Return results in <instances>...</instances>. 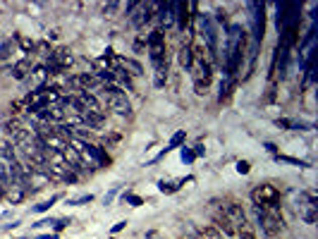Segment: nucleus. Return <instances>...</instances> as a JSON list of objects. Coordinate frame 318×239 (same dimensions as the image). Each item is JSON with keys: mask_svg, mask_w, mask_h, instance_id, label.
<instances>
[{"mask_svg": "<svg viewBox=\"0 0 318 239\" xmlns=\"http://www.w3.org/2000/svg\"><path fill=\"white\" fill-rule=\"evenodd\" d=\"M244 41H246V31L239 24H230L227 27V46H225V72L227 79L239 70L242 57H244Z\"/></svg>", "mask_w": 318, "mask_h": 239, "instance_id": "1", "label": "nucleus"}, {"mask_svg": "<svg viewBox=\"0 0 318 239\" xmlns=\"http://www.w3.org/2000/svg\"><path fill=\"white\" fill-rule=\"evenodd\" d=\"M251 201L256 208H263V211H278L282 201V194L275 184H258L254 192H251Z\"/></svg>", "mask_w": 318, "mask_h": 239, "instance_id": "2", "label": "nucleus"}, {"mask_svg": "<svg viewBox=\"0 0 318 239\" xmlns=\"http://www.w3.org/2000/svg\"><path fill=\"white\" fill-rule=\"evenodd\" d=\"M103 93H105V101H108V108L120 117H129L132 115V103H129L127 93L122 91L120 86H103Z\"/></svg>", "mask_w": 318, "mask_h": 239, "instance_id": "3", "label": "nucleus"}, {"mask_svg": "<svg viewBox=\"0 0 318 239\" xmlns=\"http://www.w3.org/2000/svg\"><path fill=\"white\" fill-rule=\"evenodd\" d=\"M254 211L266 237H278L285 230V220H282V215L278 211H263V208H256V206H254Z\"/></svg>", "mask_w": 318, "mask_h": 239, "instance_id": "4", "label": "nucleus"}, {"mask_svg": "<svg viewBox=\"0 0 318 239\" xmlns=\"http://www.w3.org/2000/svg\"><path fill=\"white\" fill-rule=\"evenodd\" d=\"M299 199H301V201H297V215H299L306 225H313L316 218H318V215H316V211H318L316 194H313V192H304Z\"/></svg>", "mask_w": 318, "mask_h": 239, "instance_id": "5", "label": "nucleus"}, {"mask_svg": "<svg viewBox=\"0 0 318 239\" xmlns=\"http://www.w3.org/2000/svg\"><path fill=\"white\" fill-rule=\"evenodd\" d=\"M199 29L201 34H203V38H206V53H208L210 57H216V53H218V38H216V27H213V22H210V17L206 15V12H199Z\"/></svg>", "mask_w": 318, "mask_h": 239, "instance_id": "6", "label": "nucleus"}, {"mask_svg": "<svg viewBox=\"0 0 318 239\" xmlns=\"http://www.w3.org/2000/svg\"><path fill=\"white\" fill-rule=\"evenodd\" d=\"M249 10H251V22H254V46H258L261 38H263V27H266L263 3H249Z\"/></svg>", "mask_w": 318, "mask_h": 239, "instance_id": "7", "label": "nucleus"}, {"mask_svg": "<svg viewBox=\"0 0 318 239\" xmlns=\"http://www.w3.org/2000/svg\"><path fill=\"white\" fill-rule=\"evenodd\" d=\"M48 108V93H45V86L43 89H34V91L27 96V110L29 112H38V110H45Z\"/></svg>", "mask_w": 318, "mask_h": 239, "instance_id": "8", "label": "nucleus"}, {"mask_svg": "<svg viewBox=\"0 0 318 239\" xmlns=\"http://www.w3.org/2000/svg\"><path fill=\"white\" fill-rule=\"evenodd\" d=\"M223 213L227 215V220L232 222V227H237L239 222L249 220V218H246V213H244V208H242V203H237V201H230V203H227L225 208H223Z\"/></svg>", "mask_w": 318, "mask_h": 239, "instance_id": "9", "label": "nucleus"}, {"mask_svg": "<svg viewBox=\"0 0 318 239\" xmlns=\"http://www.w3.org/2000/svg\"><path fill=\"white\" fill-rule=\"evenodd\" d=\"M48 67L45 65H38V67H34L31 72H29V82H31V86L34 89H43L45 86V82H48Z\"/></svg>", "mask_w": 318, "mask_h": 239, "instance_id": "10", "label": "nucleus"}, {"mask_svg": "<svg viewBox=\"0 0 318 239\" xmlns=\"http://www.w3.org/2000/svg\"><path fill=\"white\" fill-rule=\"evenodd\" d=\"M213 220H216V230L218 232H223V234H227V237H235V227H232V222L227 220V215L223 211H216Z\"/></svg>", "mask_w": 318, "mask_h": 239, "instance_id": "11", "label": "nucleus"}, {"mask_svg": "<svg viewBox=\"0 0 318 239\" xmlns=\"http://www.w3.org/2000/svg\"><path fill=\"white\" fill-rule=\"evenodd\" d=\"M158 19L163 22V27H173L175 22V3H165V5H161L158 8Z\"/></svg>", "mask_w": 318, "mask_h": 239, "instance_id": "12", "label": "nucleus"}, {"mask_svg": "<svg viewBox=\"0 0 318 239\" xmlns=\"http://www.w3.org/2000/svg\"><path fill=\"white\" fill-rule=\"evenodd\" d=\"M5 196H8L12 203H22V201H24V196H27V189H24L22 184L12 182L8 189H5Z\"/></svg>", "mask_w": 318, "mask_h": 239, "instance_id": "13", "label": "nucleus"}, {"mask_svg": "<svg viewBox=\"0 0 318 239\" xmlns=\"http://www.w3.org/2000/svg\"><path fill=\"white\" fill-rule=\"evenodd\" d=\"M29 72H31V60H19V63H15V67H12V77L15 79H27Z\"/></svg>", "mask_w": 318, "mask_h": 239, "instance_id": "14", "label": "nucleus"}, {"mask_svg": "<svg viewBox=\"0 0 318 239\" xmlns=\"http://www.w3.org/2000/svg\"><path fill=\"white\" fill-rule=\"evenodd\" d=\"M235 234L239 239H256V230H254V225L249 220H244V222H239L235 227Z\"/></svg>", "mask_w": 318, "mask_h": 239, "instance_id": "15", "label": "nucleus"}, {"mask_svg": "<svg viewBox=\"0 0 318 239\" xmlns=\"http://www.w3.org/2000/svg\"><path fill=\"white\" fill-rule=\"evenodd\" d=\"M191 60H194L191 46H182L180 48V67H184V70H191Z\"/></svg>", "mask_w": 318, "mask_h": 239, "instance_id": "16", "label": "nucleus"}, {"mask_svg": "<svg viewBox=\"0 0 318 239\" xmlns=\"http://www.w3.org/2000/svg\"><path fill=\"white\" fill-rule=\"evenodd\" d=\"M199 239H223V234H220L213 225H203V227H199Z\"/></svg>", "mask_w": 318, "mask_h": 239, "instance_id": "17", "label": "nucleus"}, {"mask_svg": "<svg viewBox=\"0 0 318 239\" xmlns=\"http://www.w3.org/2000/svg\"><path fill=\"white\" fill-rule=\"evenodd\" d=\"M3 129H5V134H8V137H17V132L19 129H24L22 127V125H19V119H8V122H5V125H3Z\"/></svg>", "mask_w": 318, "mask_h": 239, "instance_id": "18", "label": "nucleus"}, {"mask_svg": "<svg viewBox=\"0 0 318 239\" xmlns=\"http://www.w3.org/2000/svg\"><path fill=\"white\" fill-rule=\"evenodd\" d=\"M60 196H53V199H48V201H43V203H38V206H34V213H45L50 206H53L55 201H58Z\"/></svg>", "mask_w": 318, "mask_h": 239, "instance_id": "19", "label": "nucleus"}, {"mask_svg": "<svg viewBox=\"0 0 318 239\" xmlns=\"http://www.w3.org/2000/svg\"><path fill=\"white\" fill-rule=\"evenodd\" d=\"M122 63H125V67H127V70H132V74H134V77H139V74H141V65H139V63H134V60H122Z\"/></svg>", "mask_w": 318, "mask_h": 239, "instance_id": "20", "label": "nucleus"}, {"mask_svg": "<svg viewBox=\"0 0 318 239\" xmlns=\"http://www.w3.org/2000/svg\"><path fill=\"white\" fill-rule=\"evenodd\" d=\"M10 50H12V41H5V43L0 46V57H3V60H8V57H10Z\"/></svg>", "mask_w": 318, "mask_h": 239, "instance_id": "21", "label": "nucleus"}, {"mask_svg": "<svg viewBox=\"0 0 318 239\" xmlns=\"http://www.w3.org/2000/svg\"><path fill=\"white\" fill-rule=\"evenodd\" d=\"M182 139H184V132H177V134H175V137L170 139V146L165 148V151H170V148H175V146H177V144L182 141Z\"/></svg>", "mask_w": 318, "mask_h": 239, "instance_id": "22", "label": "nucleus"}, {"mask_svg": "<svg viewBox=\"0 0 318 239\" xmlns=\"http://www.w3.org/2000/svg\"><path fill=\"white\" fill-rule=\"evenodd\" d=\"M19 41V46L24 48V50H31V48H34V43H31V41H29V38H24V36H15Z\"/></svg>", "mask_w": 318, "mask_h": 239, "instance_id": "23", "label": "nucleus"}, {"mask_svg": "<svg viewBox=\"0 0 318 239\" xmlns=\"http://www.w3.org/2000/svg\"><path fill=\"white\" fill-rule=\"evenodd\" d=\"M91 199H93V196H91V194H86V196H79V199H72V201H70V206H79V203H89Z\"/></svg>", "mask_w": 318, "mask_h": 239, "instance_id": "24", "label": "nucleus"}, {"mask_svg": "<svg viewBox=\"0 0 318 239\" xmlns=\"http://www.w3.org/2000/svg\"><path fill=\"white\" fill-rule=\"evenodd\" d=\"M216 15H218V17H216V19H218V22H223V24H225V22H227V12H225V10H218Z\"/></svg>", "mask_w": 318, "mask_h": 239, "instance_id": "25", "label": "nucleus"}, {"mask_svg": "<svg viewBox=\"0 0 318 239\" xmlns=\"http://www.w3.org/2000/svg\"><path fill=\"white\" fill-rule=\"evenodd\" d=\"M182 160L191 163V160H194V153H191V151H182Z\"/></svg>", "mask_w": 318, "mask_h": 239, "instance_id": "26", "label": "nucleus"}, {"mask_svg": "<svg viewBox=\"0 0 318 239\" xmlns=\"http://www.w3.org/2000/svg\"><path fill=\"white\" fill-rule=\"evenodd\" d=\"M118 8H120V3H110V5H105V15H108V12H115Z\"/></svg>", "mask_w": 318, "mask_h": 239, "instance_id": "27", "label": "nucleus"}, {"mask_svg": "<svg viewBox=\"0 0 318 239\" xmlns=\"http://www.w3.org/2000/svg\"><path fill=\"white\" fill-rule=\"evenodd\" d=\"M237 170H239V172H249V163H239Z\"/></svg>", "mask_w": 318, "mask_h": 239, "instance_id": "28", "label": "nucleus"}, {"mask_svg": "<svg viewBox=\"0 0 318 239\" xmlns=\"http://www.w3.org/2000/svg\"><path fill=\"white\" fill-rule=\"evenodd\" d=\"M3 196H5V187L0 184V199H3Z\"/></svg>", "mask_w": 318, "mask_h": 239, "instance_id": "29", "label": "nucleus"}]
</instances>
